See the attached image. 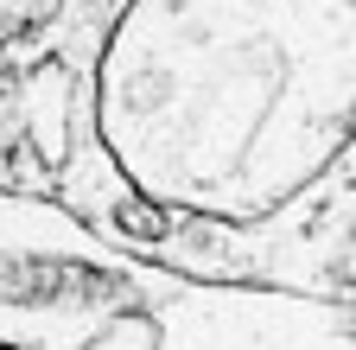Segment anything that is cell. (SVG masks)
<instances>
[{"label": "cell", "mask_w": 356, "mask_h": 350, "mask_svg": "<svg viewBox=\"0 0 356 350\" xmlns=\"http://www.w3.org/2000/svg\"><path fill=\"white\" fill-rule=\"evenodd\" d=\"M96 127L172 216H280L356 134V0H134Z\"/></svg>", "instance_id": "1"}, {"label": "cell", "mask_w": 356, "mask_h": 350, "mask_svg": "<svg viewBox=\"0 0 356 350\" xmlns=\"http://www.w3.org/2000/svg\"><path fill=\"white\" fill-rule=\"evenodd\" d=\"M0 350H356V312L204 287L108 261H19L0 280Z\"/></svg>", "instance_id": "2"}]
</instances>
